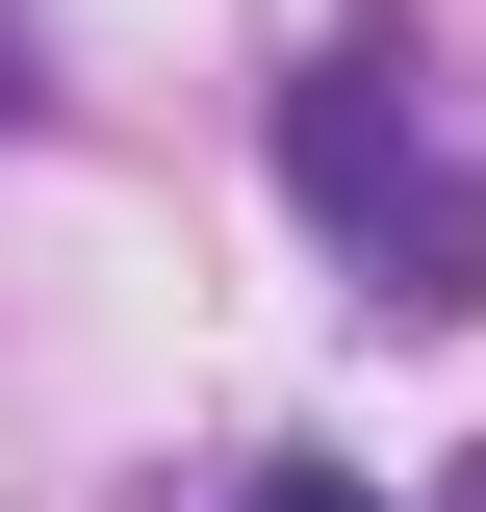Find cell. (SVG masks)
<instances>
[{
  "label": "cell",
  "mask_w": 486,
  "mask_h": 512,
  "mask_svg": "<svg viewBox=\"0 0 486 512\" xmlns=\"http://www.w3.org/2000/svg\"><path fill=\"white\" fill-rule=\"evenodd\" d=\"M231 512H384V487H359V461H256Z\"/></svg>",
  "instance_id": "7a4b0ae2"
},
{
  "label": "cell",
  "mask_w": 486,
  "mask_h": 512,
  "mask_svg": "<svg viewBox=\"0 0 486 512\" xmlns=\"http://www.w3.org/2000/svg\"><path fill=\"white\" fill-rule=\"evenodd\" d=\"M461 512H486V461H461Z\"/></svg>",
  "instance_id": "3957f363"
},
{
  "label": "cell",
  "mask_w": 486,
  "mask_h": 512,
  "mask_svg": "<svg viewBox=\"0 0 486 512\" xmlns=\"http://www.w3.org/2000/svg\"><path fill=\"white\" fill-rule=\"evenodd\" d=\"M282 205L359 256V308H486V180L435 154V103H410L384 26H333V52L282 77Z\"/></svg>",
  "instance_id": "6da1fadb"
}]
</instances>
